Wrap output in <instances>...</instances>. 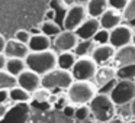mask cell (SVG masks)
I'll return each instance as SVG.
<instances>
[{"label": "cell", "instance_id": "cell-1", "mask_svg": "<svg viewBox=\"0 0 135 123\" xmlns=\"http://www.w3.org/2000/svg\"><path fill=\"white\" fill-rule=\"evenodd\" d=\"M57 58H58V54L54 49H50L44 52H31L25 58V62H26L28 70L42 77L57 68Z\"/></svg>", "mask_w": 135, "mask_h": 123}, {"label": "cell", "instance_id": "cell-2", "mask_svg": "<svg viewBox=\"0 0 135 123\" xmlns=\"http://www.w3.org/2000/svg\"><path fill=\"white\" fill-rule=\"evenodd\" d=\"M89 107H90L91 116L99 123H108L116 116V104L113 103L109 94L97 93L93 97V100L89 103Z\"/></svg>", "mask_w": 135, "mask_h": 123}, {"label": "cell", "instance_id": "cell-3", "mask_svg": "<svg viewBox=\"0 0 135 123\" xmlns=\"http://www.w3.org/2000/svg\"><path fill=\"white\" fill-rule=\"evenodd\" d=\"M97 94V90L90 81H74L67 90V99L73 106L89 104Z\"/></svg>", "mask_w": 135, "mask_h": 123}, {"label": "cell", "instance_id": "cell-4", "mask_svg": "<svg viewBox=\"0 0 135 123\" xmlns=\"http://www.w3.org/2000/svg\"><path fill=\"white\" fill-rule=\"evenodd\" d=\"M73 83H74V78H73V75H71V71L55 68V70L47 73L45 75H42L41 87L47 88V90H50V91L68 90Z\"/></svg>", "mask_w": 135, "mask_h": 123}, {"label": "cell", "instance_id": "cell-5", "mask_svg": "<svg viewBox=\"0 0 135 123\" xmlns=\"http://www.w3.org/2000/svg\"><path fill=\"white\" fill-rule=\"evenodd\" d=\"M116 107L128 106L135 100V81L129 80H118L112 93L109 94Z\"/></svg>", "mask_w": 135, "mask_h": 123}, {"label": "cell", "instance_id": "cell-6", "mask_svg": "<svg viewBox=\"0 0 135 123\" xmlns=\"http://www.w3.org/2000/svg\"><path fill=\"white\" fill-rule=\"evenodd\" d=\"M96 71L97 64L91 59V57H86V58L77 59V62L71 70V75L74 81H91L96 75Z\"/></svg>", "mask_w": 135, "mask_h": 123}, {"label": "cell", "instance_id": "cell-7", "mask_svg": "<svg viewBox=\"0 0 135 123\" xmlns=\"http://www.w3.org/2000/svg\"><path fill=\"white\" fill-rule=\"evenodd\" d=\"M87 19H89L87 7L84 4H74V6L68 7L65 19L62 22V28L65 30H73V32H76Z\"/></svg>", "mask_w": 135, "mask_h": 123}, {"label": "cell", "instance_id": "cell-8", "mask_svg": "<svg viewBox=\"0 0 135 123\" xmlns=\"http://www.w3.org/2000/svg\"><path fill=\"white\" fill-rule=\"evenodd\" d=\"M79 36L73 30H65L62 29V32L57 36L55 39H52V47L55 52H68V51H74V48L79 44Z\"/></svg>", "mask_w": 135, "mask_h": 123}, {"label": "cell", "instance_id": "cell-9", "mask_svg": "<svg viewBox=\"0 0 135 123\" xmlns=\"http://www.w3.org/2000/svg\"><path fill=\"white\" fill-rule=\"evenodd\" d=\"M132 38H134V30L128 25H119L118 28L110 30V41H109V44L115 49H119V48H123L126 45H131Z\"/></svg>", "mask_w": 135, "mask_h": 123}, {"label": "cell", "instance_id": "cell-10", "mask_svg": "<svg viewBox=\"0 0 135 123\" xmlns=\"http://www.w3.org/2000/svg\"><path fill=\"white\" fill-rule=\"evenodd\" d=\"M41 78L42 77L39 74L33 73L31 70H25L22 74L18 75V85L32 94L41 88Z\"/></svg>", "mask_w": 135, "mask_h": 123}, {"label": "cell", "instance_id": "cell-11", "mask_svg": "<svg viewBox=\"0 0 135 123\" xmlns=\"http://www.w3.org/2000/svg\"><path fill=\"white\" fill-rule=\"evenodd\" d=\"M31 54V49L26 44L16 41L15 38L9 39L6 42V48H4V57L6 58H21L25 59Z\"/></svg>", "mask_w": 135, "mask_h": 123}, {"label": "cell", "instance_id": "cell-12", "mask_svg": "<svg viewBox=\"0 0 135 123\" xmlns=\"http://www.w3.org/2000/svg\"><path fill=\"white\" fill-rule=\"evenodd\" d=\"M112 80H116V67H112V65H100V67H97L96 75L93 78V85L99 90L100 87H103L105 84L110 83Z\"/></svg>", "mask_w": 135, "mask_h": 123}, {"label": "cell", "instance_id": "cell-13", "mask_svg": "<svg viewBox=\"0 0 135 123\" xmlns=\"http://www.w3.org/2000/svg\"><path fill=\"white\" fill-rule=\"evenodd\" d=\"M115 54H116V49H115L110 44L97 45V47L94 48L93 54H91V59H93L97 65H106L108 62L113 61Z\"/></svg>", "mask_w": 135, "mask_h": 123}, {"label": "cell", "instance_id": "cell-14", "mask_svg": "<svg viewBox=\"0 0 135 123\" xmlns=\"http://www.w3.org/2000/svg\"><path fill=\"white\" fill-rule=\"evenodd\" d=\"M99 20H100V26H102V29L112 30V29H115V28H118L119 25H122L123 16H122V12L109 7V9L100 16Z\"/></svg>", "mask_w": 135, "mask_h": 123}, {"label": "cell", "instance_id": "cell-15", "mask_svg": "<svg viewBox=\"0 0 135 123\" xmlns=\"http://www.w3.org/2000/svg\"><path fill=\"white\" fill-rule=\"evenodd\" d=\"M102 29L100 26V20L96 18H89L79 29L76 30L79 39H93L99 30Z\"/></svg>", "mask_w": 135, "mask_h": 123}, {"label": "cell", "instance_id": "cell-16", "mask_svg": "<svg viewBox=\"0 0 135 123\" xmlns=\"http://www.w3.org/2000/svg\"><path fill=\"white\" fill-rule=\"evenodd\" d=\"M113 61H115V64H116L118 67L135 64V45L131 44V45H126V47H123V48L116 49Z\"/></svg>", "mask_w": 135, "mask_h": 123}, {"label": "cell", "instance_id": "cell-17", "mask_svg": "<svg viewBox=\"0 0 135 123\" xmlns=\"http://www.w3.org/2000/svg\"><path fill=\"white\" fill-rule=\"evenodd\" d=\"M28 47H29L31 52H44V51H50L51 47H52V39L48 38L47 35H44L42 32L36 33V35H32Z\"/></svg>", "mask_w": 135, "mask_h": 123}, {"label": "cell", "instance_id": "cell-18", "mask_svg": "<svg viewBox=\"0 0 135 123\" xmlns=\"http://www.w3.org/2000/svg\"><path fill=\"white\" fill-rule=\"evenodd\" d=\"M86 7L89 12V18L100 19V16L109 9V2L108 0H90L86 4Z\"/></svg>", "mask_w": 135, "mask_h": 123}, {"label": "cell", "instance_id": "cell-19", "mask_svg": "<svg viewBox=\"0 0 135 123\" xmlns=\"http://www.w3.org/2000/svg\"><path fill=\"white\" fill-rule=\"evenodd\" d=\"M76 62H77V55L73 51L60 52L58 58H57V68H61V70H65V71H71Z\"/></svg>", "mask_w": 135, "mask_h": 123}, {"label": "cell", "instance_id": "cell-20", "mask_svg": "<svg viewBox=\"0 0 135 123\" xmlns=\"http://www.w3.org/2000/svg\"><path fill=\"white\" fill-rule=\"evenodd\" d=\"M96 47L97 45L94 44L93 39H80L73 52L77 57H80V58H86V57H91V54H93Z\"/></svg>", "mask_w": 135, "mask_h": 123}, {"label": "cell", "instance_id": "cell-21", "mask_svg": "<svg viewBox=\"0 0 135 123\" xmlns=\"http://www.w3.org/2000/svg\"><path fill=\"white\" fill-rule=\"evenodd\" d=\"M4 70H6L9 74H12V75H15L16 78H18L19 74H22L25 70H28V67H26L25 59H21V58H7L6 68H4Z\"/></svg>", "mask_w": 135, "mask_h": 123}, {"label": "cell", "instance_id": "cell-22", "mask_svg": "<svg viewBox=\"0 0 135 123\" xmlns=\"http://www.w3.org/2000/svg\"><path fill=\"white\" fill-rule=\"evenodd\" d=\"M41 32L44 33V35H47L48 38L55 39L57 36L62 32V29H61V25H58L57 22H54V20H44V22H42V25H41Z\"/></svg>", "mask_w": 135, "mask_h": 123}, {"label": "cell", "instance_id": "cell-23", "mask_svg": "<svg viewBox=\"0 0 135 123\" xmlns=\"http://www.w3.org/2000/svg\"><path fill=\"white\" fill-rule=\"evenodd\" d=\"M50 9L54 10L55 13V22L58 25L62 26V22L65 19V15H67V6L62 3V0H51L50 2Z\"/></svg>", "mask_w": 135, "mask_h": 123}, {"label": "cell", "instance_id": "cell-24", "mask_svg": "<svg viewBox=\"0 0 135 123\" xmlns=\"http://www.w3.org/2000/svg\"><path fill=\"white\" fill-rule=\"evenodd\" d=\"M9 99L16 103H26L32 99V94L29 91L23 90L22 87H19V85H16V87L9 90Z\"/></svg>", "mask_w": 135, "mask_h": 123}, {"label": "cell", "instance_id": "cell-25", "mask_svg": "<svg viewBox=\"0 0 135 123\" xmlns=\"http://www.w3.org/2000/svg\"><path fill=\"white\" fill-rule=\"evenodd\" d=\"M18 85V78L12 74H9L6 70L0 71V90H10Z\"/></svg>", "mask_w": 135, "mask_h": 123}, {"label": "cell", "instance_id": "cell-26", "mask_svg": "<svg viewBox=\"0 0 135 123\" xmlns=\"http://www.w3.org/2000/svg\"><path fill=\"white\" fill-rule=\"evenodd\" d=\"M116 78L118 80H129V81H135V64L118 67L116 68Z\"/></svg>", "mask_w": 135, "mask_h": 123}, {"label": "cell", "instance_id": "cell-27", "mask_svg": "<svg viewBox=\"0 0 135 123\" xmlns=\"http://www.w3.org/2000/svg\"><path fill=\"white\" fill-rule=\"evenodd\" d=\"M93 41H94V44H96V45H108L109 41H110V30L100 29L99 32L94 35Z\"/></svg>", "mask_w": 135, "mask_h": 123}, {"label": "cell", "instance_id": "cell-28", "mask_svg": "<svg viewBox=\"0 0 135 123\" xmlns=\"http://www.w3.org/2000/svg\"><path fill=\"white\" fill-rule=\"evenodd\" d=\"M122 16H123V20L125 22H129V20H134L135 19V0H129L128 2L125 9L122 10Z\"/></svg>", "mask_w": 135, "mask_h": 123}, {"label": "cell", "instance_id": "cell-29", "mask_svg": "<svg viewBox=\"0 0 135 123\" xmlns=\"http://www.w3.org/2000/svg\"><path fill=\"white\" fill-rule=\"evenodd\" d=\"M91 114L90 111V107H89L87 104H81V106H76V114H74V117L79 120H86L89 116Z\"/></svg>", "mask_w": 135, "mask_h": 123}, {"label": "cell", "instance_id": "cell-30", "mask_svg": "<svg viewBox=\"0 0 135 123\" xmlns=\"http://www.w3.org/2000/svg\"><path fill=\"white\" fill-rule=\"evenodd\" d=\"M31 38H32V33H31L29 30H26V29H19V30L15 32V39L19 41V42H22V44L28 45L29 41H31Z\"/></svg>", "mask_w": 135, "mask_h": 123}, {"label": "cell", "instance_id": "cell-31", "mask_svg": "<svg viewBox=\"0 0 135 123\" xmlns=\"http://www.w3.org/2000/svg\"><path fill=\"white\" fill-rule=\"evenodd\" d=\"M50 90H47V88H39V90H36L35 93H32V99H35L38 103H41V101H44L45 103V100L50 97V93H48Z\"/></svg>", "mask_w": 135, "mask_h": 123}, {"label": "cell", "instance_id": "cell-32", "mask_svg": "<svg viewBox=\"0 0 135 123\" xmlns=\"http://www.w3.org/2000/svg\"><path fill=\"white\" fill-rule=\"evenodd\" d=\"M109 2V7H112V9L115 10H119V12H122L123 9H125V6L128 4L129 0H108Z\"/></svg>", "mask_w": 135, "mask_h": 123}, {"label": "cell", "instance_id": "cell-33", "mask_svg": "<svg viewBox=\"0 0 135 123\" xmlns=\"http://www.w3.org/2000/svg\"><path fill=\"white\" fill-rule=\"evenodd\" d=\"M116 81H118V78L112 80L110 83H108V84H105L103 87H100L99 90H97V93L99 94H110L112 90H113V87H115V84H116Z\"/></svg>", "mask_w": 135, "mask_h": 123}, {"label": "cell", "instance_id": "cell-34", "mask_svg": "<svg viewBox=\"0 0 135 123\" xmlns=\"http://www.w3.org/2000/svg\"><path fill=\"white\" fill-rule=\"evenodd\" d=\"M62 113H64L67 117H74V114H76V106L67 104L64 109H62Z\"/></svg>", "mask_w": 135, "mask_h": 123}, {"label": "cell", "instance_id": "cell-35", "mask_svg": "<svg viewBox=\"0 0 135 123\" xmlns=\"http://www.w3.org/2000/svg\"><path fill=\"white\" fill-rule=\"evenodd\" d=\"M9 99V90H0V104H4Z\"/></svg>", "mask_w": 135, "mask_h": 123}, {"label": "cell", "instance_id": "cell-36", "mask_svg": "<svg viewBox=\"0 0 135 123\" xmlns=\"http://www.w3.org/2000/svg\"><path fill=\"white\" fill-rule=\"evenodd\" d=\"M6 38L0 33V54H4V48H6Z\"/></svg>", "mask_w": 135, "mask_h": 123}, {"label": "cell", "instance_id": "cell-37", "mask_svg": "<svg viewBox=\"0 0 135 123\" xmlns=\"http://www.w3.org/2000/svg\"><path fill=\"white\" fill-rule=\"evenodd\" d=\"M45 20H54L55 22V13H54L52 9L47 10V15H45Z\"/></svg>", "mask_w": 135, "mask_h": 123}, {"label": "cell", "instance_id": "cell-38", "mask_svg": "<svg viewBox=\"0 0 135 123\" xmlns=\"http://www.w3.org/2000/svg\"><path fill=\"white\" fill-rule=\"evenodd\" d=\"M6 62H7V58L4 57V54H0V71L6 68Z\"/></svg>", "mask_w": 135, "mask_h": 123}, {"label": "cell", "instance_id": "cell-39", "mask_svg": "<svg viewBox=\"0 0 135 123\" xmlns=\"http://www.w3.org/2000/svg\"><path fill=\"white\" fill-rule=\"evenodd\" d=\"M62 3H64L67 7H71V6H74V4H79L77 0H62Z\"/></svg>", "mask_w": 135, "mask_h": 123}, {"label": "cell", "instance_id": "cell-40", "mask_svg": "<svg viewBox=\"0 0 135 123\" xmlns=\"http://www.w3.org/2000/svg\"><path fill=\"white\" fill-rule=\"evenodd\" d=\"M108 123H123V120L120 119V117H116V116H115L113 119H112V120H109Z\"/></svg>", "mask_w": 135, "mask_h": 123}, {"label": "cell", "instance_id": "cell-41", "mask_svg": "<svg viewBox=\"0 0 135 123\" xmlns=\"http://www.w3.org/2000/svg\"><path fill=\"white\" fill-rule=\"evenodd\" d=\"M129 107H131V114L134 116V119H135V100L129 104Z\"/></svg>", "mask_w": 135, "mask_h": 123}, {"label": "cell", "instance_id": "cell-42", "mask_svg": "<svg viewBox=\"0 0 135 123\" xmlns=\"http://www.w3.org/2000/svg\"><path fill=\"white\" fill-rule=\"evenodd\" d=\"M89 2H90V0H77V3L79 4H87Z\"/></svg>", "mask_w": 135, "mask_h": 123}, {"label": "cell", "instance_id": "cell-43", "mask_svg": "<svg viewBox=\"0 0 135 123\" xmlns=\"http://www.w3.org/2000/svg\"><path fill=\"white\" fill-rule=\"evenodd\" d=\"M132 44L135 45V30H134V38H132Z\"/></svg>", "mask_w": 135, "mask_h": 123}, {"label": "cell", "instance_id": "cell-44", "mask_svg": "<svg viewBox=\"0 0 135 123\" xmlns=\"http://www.w3.org/2000/svg\"><path fill=\"white\" fill-rule=\"evenodd\" d=\"M126 123H135V119H132V120H129V122H126Z\"/></svg>", "mask_w": 135, "mask_h": 123}]
</instances>
